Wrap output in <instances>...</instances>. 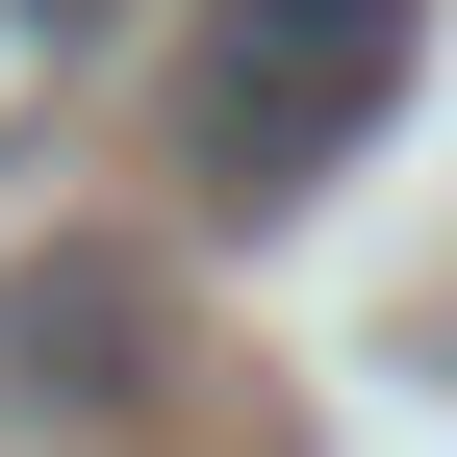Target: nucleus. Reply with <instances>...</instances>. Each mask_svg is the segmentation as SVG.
<instances>
[{
	"instance_id": "f257e3e1",
	"label": "nucleus",
	"mask_w": 457,
	"mask_h": 457,
	"mask_svg": "<svg viewBox=\"0 0 457 457\" xmlns=\"http://www.w3.org/2000/svg\"><path fill=\"white\" fill-rule=\"evenodd\" d=\"M407 51H432V0H204L179 26V102H153V179H179L204 228L330 204L381 153V102H407Z\"/></svg>"
},
{
	"instance_id": "f03ea898",
	"label": "nucleus",
	"mask_w": 457,
	"mask_h": 457,
	"mask_svg": "<svg viewBox=\"0 0 457 457\" xmlns=\"http://www.w3.org/2000/svg\"><path fill=\"white\" fill-rule=\"evenodd\" d=\"M128 381H179V279L153 254H26L0 279V407H128Z\"/></svg>"
},
{
	"instance_id": "7ed1b4c3",
	"label": "nucleus",
	"mask_w": 457,
	"mask_h": 457,
	"mask_svg": "<svg viewBox=\"0 0 457 457\" xmlns=\"http://www.w3.org/2000/svg\"><path fill=\"white\" fill-rule=\"evenodd\" d=\"M128 26H153V0H0V179H26L102 77H128Z\"/></svg>"
}]
</instances>
